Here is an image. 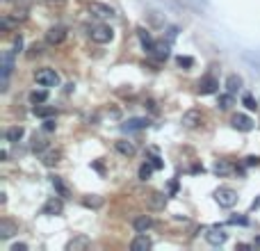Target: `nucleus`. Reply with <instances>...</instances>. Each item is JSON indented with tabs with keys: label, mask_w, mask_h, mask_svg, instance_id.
<instances>
[{
	"label": "nucleus",
	"mask_w": 260,
	"mask_h": 251,
	"mask_svg": "<svg viewBox=\"0 0 260 251\" xmlns=\"http://www.w3.org/2000/svg\"><path fill=\"white\" fill-rule=\"evenodd\" d=\"M30 55H41V46H32V53H30Z\"/></svg>",
	"instance_id": "obj_42"
},
{
	"label": "nucleus",
	"mask_w": 260,
	"mask_h": 251,
	"mask_svg": "<svg viewBox=\"0 0 260 251\" xmlns=\"http://www.w3.org/2000/svg\"><path fill=\"white\" fill-rule=\"evenodd\" d=\"M62 210H64L62 199H48V201L44 203V208H41L44 215H62Z\"/></svg>",
	"instance_id": "obj_15"
},
{
	"label": "nucleus",
	"mask_w": 260,
	"mask_h": 251,
	"mask_svg": "<svg viewBox=\"0 0 260 251\" xmlns=\"http://www.w3.org/2000/svg\"><path fill=\"white\" fill-rule=\"evenodd\" d=\"M242 105H244L246 110H251V112L258 110V103H255V99L251 96V94H244V96H242Z\"/></svg>",
	"instance_id": "obj_32"
},
{
	"label": "nucleus",
	"mask_w": 260,
	"mask_h": 251,
	"mask_svg": "<svg viewBox=\"0 0 260 251\" xmlns=\"http://www.w3.org/2000/svg\"><path fill=\"white\" fill-rule=\"evenodd\" d=\"M148 162H151L155 169H162V167H164V162H162V158H160V155H157L155 151H151V160H148Z\"/></svg>",
	"instance_id": "obj_33"
},
{
	"label": "nucleus",
	"mask_w": 260,
	"mask_h": 251,
	"mask_svg": "<svg viewBox=\"0 0 260 251\" xmlns=\"http://www.w3.org/2000/svg\"><path fill=\"white\" fill-rule=\"evenodd\" d=\"M151 246H153V242H151V237H146V233H139V235L130 242V249L133 251H146V249H151Z\"/></svg>",
	"instance_id": "obj_16"
},
{
	"label": "nucleus",
	"mask_w": 260,
	"mask_h": 251,
	"mask_svg": "<svg viewBox=\"0 0 260 251\" xmlns=\"http://www.w3.org/2000/svg\"><path fill=\"white\" fill-rule=\"evenodd\" d=\"M114 148H117V151L121 153V155H126V158H130V155H135V153H137L135 144H133V142H126V139L117 142V144H114Z\"/></svg>",
	"instance_id": "obj_24"
},
{
	"label": "nucleus",
	"mask_w": 260,
	"mask_h": 251,
	"mask_svg": "<svg viewBox=\"0 0 260 251\" xmlns=\"http://www.w3.org/2000/svg\"><path fill=\"white\" fill-rule=\"evenodd\" d=\"M144 128H148V119H142V117L128 119L126 123H121L123 133H137V130H144Z\"/></svg>",
	"instance_id": "obj_9"
},
{
	"label": "nucleus",
	"mask_w": 260,
	"mask_h": 251,
	"mask_svg": "<svg viewBox=\"0 0 260 251\" xmlns=\"http://www.w3.org/2000/svg\"><path fill=\"white\" fill-rule=\"evenodd\" d=\"M148 206H151L153 210H164V206H167V194L153 192L151 197H148Z\"/></svg>",
	"instance_id": "obj_19"
},
{
	"label": "nucleus",
	"mask_w": 260,
	"mask_h": 251,
	"mask_svg": "<svg viewBox=\"0 0 260 251\" xmlns=\"http://www.w3.org/2000/svg\"><path fill=\"white\" fill-rule=\"evenodd\" d=\"M89 237L87 235H75L73 240H69L66 242V251H84V249H89Z\"/></svg>",
	"instance_id": "obj_13"
},
{
	"label": "nucleus",
	"mask_w": 260,
	"mask_h": 251,
	"mask_svg": "<svg viewBox=\"0 0 260 251\" xmlns=\"http://www.w3.org/2000/svg\"><path fill=\"white\" fill-rule=\"evenodd\" d=\"M226 237H228V235H226V231H224V228H219V226H212V228H208V231H206V240L210 242L212 246L224 244Z\"/></svg>",
	"instance_id": "obj_10"
},
{
	"label": "nucleus",
	"mask_w": 260,
	"mask_h": 251,
	"mask_svg": "<svg viewBox=\"0 0 260 251\" xmlns=\"http://www.w3.org/2000/svg\"><path fill=\"white\" fill-rule=\"evenodd\" d=\"M169 41H157L155 46H153V50H151V55L157 59V62H162V59H167L169 57Z\"/></svg>",
	"instance_id": "obj_17"
},
{
	"label": "nucleus",
	"mask_w": 260,
	"mask_h": 251,
	"mask_svg": "<svg viewBox=\"0 0 260 251\" xmlns=\"http://www.w3.org/2000/svg\"><path fill=\"white\" fill-rule=\"evenodd\" d=\"M14 57H16V50H5L3 57H0V75H3L0 89L3 92H7V85H10V75L14 71Z\"/></svg>",
	"instance_id": "obj_1"
},
{
	"label": "nucleus",
	"mask_w": 260,
	"mask_h": 251,
	"mask_svg": "<svg viewBox=\"0 0 260 251\" xmlns=\"http://www.w3.org/2000/svg\"><path fill=\"white\" fill-rule=\"evenodd\" d=\"M89 39L94 41V44H110V41L114 39V30L110 28V25L101 23V25H94V28H89Z\"/></svg>",
	"instance_id": "obj_2"
},
{
	"label": "nucleus",
	"mask_w": 260,
	"mask_h": 251,
	"mask_svg": "<svg viewBox=\"0 0 260 251\" xmlns=\"http://www.w3.org/2000/svg\"><path fill=\"white\" fill-rule=\"evenodd\" d=\"M215 201L219 203L221 208H233L237 203V192L231 190V187H219L215 192Z\"/></svg>",
	"instance_id": "obj_4"
},
{
	"label": "nucleus",
	"mask_w": 260,
	"mask_h": 251,
	"mask_svg": "<svg viewBox=\"0 0 260 251\" xmlns=\"http://www.w3.org/2000/svg\"><path fill=\"white\" fill-rule=\"evenodd\" d=\"M217 105H219V110H228L233 105V94L226 92L224 96H219V103H217Z\"/></svg>",
	"instance_id": "obj_31"
},
{
	"label": "nucleus",
	"mask_w": 260,
	"mask_h": 251,
	"mask_svg": "<svg viewBox=\"0 0 260 251\" xmlns=\"http://www.w3.org/2000/svg\"><path fill=\"white\" fill-rule=\"evenodd\" d=\"M32 151H39V153H44L46 151V142L41 137H35V142H32Z\"/></svg>",
	"instance_id": "obj_34"
},
{
	"label": "nucleus",
	"mask_w": 260,
	"mask_h": 251,
	"mask_svg": "<svg viewBox=\"0 0 260 251\" xmlns=\"http://www.w3.org/2000/svg\"><path fill=\"white\" fill-rule=\"evenodd\" d=\"M228 224H240V226H246V224H249V219H246V217H242V215H233L231 219H228Z\"/></svg>",
	"instance_id": "obj_36"
},
{
	"label": "nucleus",
	"mask_w": 260,
	"mask_h": 251,
	"mask_svg": "<svg viewBox=\"0 0 260 251\" xmlns=\"http://www.w3.org/2000/svg\"><path fill=\"white\" fill-rule=\"evenodd\" d=\"M233 169H235V167H233V164L228 162V160H217V162L212 164V172H215L217 176H228V174H231Z\"/></svg>",
	"instance_id": "obj_23"
},
{
	"label": "nucleus",
	"mask_w": 260,
	"mask_h": 251,
	"mask_svg": "<svg viewBox=\"0 0 260 251\" xmlns=\"http://www.w3.org/2000/svg\"><path fill=\"white\" fill-rule=\"evenodd\" d=\"M89 14H92V16H99V19H110V16H114V10H112L110 5H105V3L92 0V3H89Z\"/></svg>",
	"instance_id": "obj_6"
},
{
	"label": "nucleus",
	"mask_w": 260,
	"mask_h": 251,
	"mask_svg": "<svg viewBox=\"0 0 260 251\" xmlns=\"http://www.w3.org/2000/svg\"><path fill=\"white\" fill-rule=\"evenodd\" d=\"M5 3H10V0H5Z\"/></svg>",
	"instance_id": "obj_44"
},
{
	"label": "nucleus",
	"mask_w": 260,
	"mask_h": 251,
	"mask_svg": "<svg viewBox=\"0 0 260 251\" xmlns=\"http://www.w3.org/2000/svg\"><path fill=\"white\" fill-rule=\"evenodd\" d=\"M258 206H260V199H255V201L251 203V208H253V210H255V208H258Z\"/></svg>",
	"instance_id": "obj_43"
},
{
	"label": "nucleus",
	"mask_w": 260,
	"mask_h": 251,
	"mask_svg": "<svg viewBox=\"0 0 260 251\" xmlns=\"http://www.w3.org/2000/svg\"><path fill=\"white\" fill-rule=\"evenodd\" d=\"M231 123H233V128L242 130V133H249V130H253V121H251L246 114H235Z\"/></svg>",
	"instance_id": "obj_12"
},
{
	"label": "nucleus",
	"mask_w": 260,
	"mask_h": 251,
	"mask_svg": "<svg viewBox=\"0 0 260 251\" xmlns=\"http://www.w3.org/2000/svg\"><path fill=\"white\" fill-rule=\"evenodd\" d=\"M64 39H66V28H62V25H55L46 32V44L50 46H59Z\"/></svg>",
	"instance_id": "obj_7"
},
{
	"label": "nucleus",
	"mask_w": 260,
	"mask_h": 251,
	"mask_svg": "<svg viewBox=\"0 0 260 251\" xmlns=\"http://www.w3.org/2000/svg\"><path fill=\"white\" fill-rule=\"evenodd\" d=\"M23 135H25V128H23V126H12V128H7L5 137H7V142L16 144V142H21V137H23Z\"/></svg>",
	"instance_id": "obj_26"
},
{
	"label": "nucleus",
	"mask_w": 260,
	"mask_h": 251,
	"mask_svg": "<svg viewBox=\"0 0 260 251\" xmlns=\"http://www.w3.org/2000/svg\"><path fill=\"white\" fill-rule=\"evenodd\" d=\"M244 164H246V167H258L260 158H258V155H249V158H244Z\"/></svg>",
	"instance_id": "obj_38"
},
{
	"label": "nucleus",
	"mask_w": 260,
	"mask_h": 251,
	"mask_svg": "<svg viewBox=\"0 0 260 251\" xmlns=\"http://www.w3.org/2000/svg\"><path fill=\"white\" fill-rule=\"evenodd\" d=\"M32 112H35V117H41V119H48V117H55V108H50V105H35L32 108Z\"/></svg>",
	"instance_id": "obj_28"
},
{
	"label": "nucleus",
	"mask_w": 260,
	"mask_h": 251,
	"mask_svg": "<svg viewBox=\"0 0 260 251\" xmlns=\"http://www.w3.org/2000/svg\"><path fill=\"white\" fill-rule=\"evenodd\" d=\"M55 126H57V123H55V117H48L44 121V130L46 133H50V130H55Z\"/></svg>",
	"instance_id": "obj_37"
},
{
	"label": "nucleus",
	"mask_w": 260,
	"mask_h": 251,
	"mask_svg": "<svg viewBox=\"0 0 260 251\" xmlns=\"http://www.w3.org/2000/svg\"><path fill=\"white\" fill-rule=\"evenodd\" d=\"M46 101H48V89H35V92H30V103L32 105L46 103Z\"/></svg>",
	"instance_id": "obj_27"
},
{
	"label": "nucleus",
	"mask_w": 260,
	"mask_h": 251,
	"mask_svg": "<svg viewBox=\"0 0 260 251\" xmlns=\"http://www.w3.org/2000/svg\"><path fill=\"white\" fill-rule=\"evenodd\" d=\"M35 80H37V85H41V87H57L59 73L55 69H39L35 73Z\"/></svg>",
	"instance_id": "obj_3"
},
{
	"label": "nucleus",
	"mask_w": 260,
	"mask_h": 251,
	"mask_svg": "<svg viewBox=\"0 0 260 251\" xmlns=\"http://www.w3.org/2000/svg\"><path fill=\"white\" fill-rule=\"evenodd\" d=\"M59 158H62V151H57V148H48V151L41 153V162H44L46 167H53V164H57Z\"/></svg>",
	"instance_id": "obj_18"
},
{
	"label": "nucleus",
	"mask_w": 260,
	"mask_h": 251,
	"mask_svg": "<svg viewBox=\"0 0 260 251\" xmlns=\"http://www.w3.org/2000/svg\"><path fill=\"white\" fill-rule=\"evenodd\" d=\"M21 48H23V39H21V37H16V39H14V50L19 53Z\"/></svg>",
	"instance_id": "obj_41"
},
{
	"label": "nucleus",
	"mask_w": 260,
	"mask_h": 251,
	"mask_svg": "<svg viewBox=\"0 0 260 251\" xmlns=\"http://www.w3.org/2000/svg\"><path fill=\"white\" fill-rule=\"evenodd\" d=\"M201 121H203V114H201V110H187V112L183 114V119H181L183 128H187V130H192V128H199V126H201Z\"/></svg>",
	"instance_id": "obj_5"
},
{
	"label": "nucleus",
	"mask_w": 260,
	"mask_h": 251,
	"mask_svg": "<svg viewBox=\"0 0 260 251\" xmlns=\"http://www.w3.org/2000/svg\"><path fill=\"white\" fill-rule=\"evenodd\" d=\"M217 89H219V80H217L215 75H206V78L199 80V94H203V96L215 94Z\"/></svg>",
	"instance_id": "obj_8"
},
{
	"label": "nucleus",
	"mask_w": 260,
	"mask_h": 251,
	"mask_svg": "<svg viewBox=\"0 0 260 251\" xmlns=\"http://www.w3.org/2000/svg\"><path fill=\"white\" fill-rule=\"evenodd\" d=\"M137 37H139V41H142V48L146 50L148 55H151V50H153V46H155V41H153V37L148 35V30L139 28V30H137Z\"/></svg>",
	"instance_id": "obj_22"
},
{
	"label": "nucleus",
	"mask_w": 260,
	"mask_h": 251,
	"mask_svg": "<svg viewBox=\"0 0 260 251\" xmlns=\"http://www.w3.org/2000/svg\"><path fill=\"white\" fill-rule=\"evenodd\" d=\"M19 233V226H16L14 222H10V219H0V240H10L12 235H16Z\"/></svg>",
	"instance_id": "obj_14"
},
{
	"label": "nucleus",
	"mask_w": 260,
	"mask_h": 251,
	"mask_svg": "<svg viewBox=\"0 0 260 251\" xmlns=\"http://www.w3.org/2000/svg\"><path fill=\"white\" fill-rule=\"evenodd\" d=\"M133 228H135L137 233L151 231V228H153V217H151V215H139V217H135V219H133Z\"/></svg>",
	"instance_id": "obj_11"
},
{
	"label": "nucleus",
	"mask_w": 260,
	"mask_h": 251,
	"mask_svg": "<svg viewBox=\"0 0 260 251\" xmlns=\"http://www.w3.org/2000/svg\"><path fill=\"white\" fill-rule=\"evenodd\" d=\"M50 183H53V187H55V192H57V197H62V199H69V197H71V192H69V187H66V183H64L59 176H53V178H50Z\"/></svg>",
	"instance_id": "obj_21"
},
{
	"label": "nucleus",
	"mask_w": 260,
	"mask_h": 251,
	"mask_svg": "<svg viewBox=\"0 0 260 251\" xmlns=\"http://www.w3.org/2000/svg\"><path fill=\"white\" fill-rule=\"evenodd\" d=\"M240 87H242V78L240 75H228V78H226V92L228 94H233V96H235L237 92H240Z\"/></svg>",
	"instance_id": "obj_25"
},
{
	"label": "nucleus",
	"mask_w": 260,
	"mask_h": 251,
	"mask_svg": "<svg viewBox=\"0 0 260 251\" xmlns=\"http://www.w3.org/2000/svg\"><path fill=\"white\" fill-rule=\"evenodd\" d=\"M176 62H178V66H185V69H192V66H194V59H192V57H183V55L176 59Z\"/></svg>",
	"instance_id": "obj_35"
},
{
	"label": "nucleus",
	"mask_w": 260,
	"mask_h": 251,
	"mask_svg": "<svg viewBox=\"0 0 260 251\" xmlns=\"http://www.w3.org/2000/svg\"><path fill=\"white\" fill-rule=\"evenodd\" d=\"M10 251H28V244H23V242H21V244H12Z\"/></svg>",
	"instance_id": "obj_40"
},
{
	"label": "nucleus",
	"mask_w": 260,
	"mask_h": 251,
	"mask_svg": "<svg viewBox=\"0 0 260 251\" xmlns=\"http://www.w3.org/2000/svg\"><path fill=\"white\" fill-rule=\"evenodd\" d=\"M242 59H244L249 66H253L255 71H260V50H244Z\"/></svg>",
	"instance_id": "obj_20"
},
{
	"label": "nucleus",
	"mask_w": 260,
	"mask_h": 251,
	"mask_svg": "<svg viewBox=\"0 0 260 251\" xmlns=\"http://www.w3.org/2000/svg\"><path fill=\"white\" fill-rule=\"evenodd\" d=\"M176 37H178V28H169V32H167V41H169V44H171Z\"/></svg>",
	"instance_id": "obj_39"
},
{
	"label": "nucleus",
	"mask_w": 260,
	"mask_h": 251,
	"mask_svg": "<svg viewBox=\"0 0 260 251\" xmlns=\"http://www.w3.org/2000/svg\"><path fill=\"white\" fill-rule=\"evenodd\" d=\"M82 203H84L87 208H101V206H103V199L96 197V194H89V197L82 199Z\"/></svg>",
	"instance_id": "obj_30"
},
{
	"label": "nucleus",
	"mask_w": 260,
	"mask_h": 251,
	"mask_svg": "<svg viewBox=\"0 0 260 251\" xmlns=\"http://www.w3.org/2000/svg\"><path fill=\"white\" fill-rule=\"evenodd\" d=\"M153 172H155V167H153V164L146 160V162H144L142 167H139V181H148Z\"/></svg>",
	"instance_id": "obj_29"
}]
</instances>
